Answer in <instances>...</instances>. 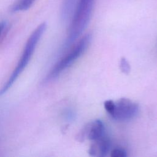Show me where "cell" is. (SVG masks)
Masks as SVG:
<instances>
[{
  "mask_svg": "<svg viewBox=\"0 0 157 157\" xmlns=\"http://www.w3.org/2000/svg\"><path fill=\"white\" fill-rule=\"evenodd\" d=\"M46 28L47 24L45 22H44L40 24L31 34L30 36L27 40L21 56L17 64V66L14 69L7 81L6 82V83H4L3 86L0 90V96L5 94L9 90L13 83L17 80L18 76L26 68L33 55L37 43L40 40Z\"/></svg>",
  "mask_w": 157,
  "mask_h": 157,
  "instance_id": "cell-1",
  "label": "cell"
},
{
  "mask_svg": "<svg viewBox=\"0 0 157 157\" xmlns=\"http://www.w3.org/2000/svg\"><path fill=\"white\" fill-rule=\"evenodd\" d=\"M95 0H80L71 18L66 45L79 37L89 23Z\"/></svg>",
  "mask_w": 157,
  "mask_h": 157,
  "instance_id": "cell-2",
  "label": "cell"
},
{
  "mask_svg": "<svg viewBox=\"0 0 157 157\" xmlns=\"http://www.w3.org/2000/svg\"><path fill=\"white\" fill-rule=\"evenodd\" d=\"M91 39L90 34L82 36L72 45L67 53L64 55L54 65L47 76V80L57 77L61 72L70 67L86 50Z\"/></svg>",
  "mask_w": 157,
  "mask_h": 157,
  "instance_id": "cell-3",
  "label": "cell"
},
{
  "mask_svg": "<svg viewBox=\"0 0 157 157\" xmlns=\"http://www.w3.org/2000/svg\"><path fill=\"white\" fill-rule=\"evenodd\" d=\"M139 105L128 98H120L114 101L112 112L109 114L113 119L118 121L129 120L136 116Z\"/></svg>",
  "mask_w": 157,
  "mask_h": 157,
  "instance_id": "cell-4",
  "label": "cell"
},
{
  "mask_svg": "<svg viewBox=\"0 0 157 157\" xmlns=\"http://www.w3.org/2000/svg\"><path fill=\"white\" fill-rule=\"evenodd\" d=\"M105 134L104 124L100 120H94L86 124L76 136L79 142H83L85 139L91 141L98 140Z\"/></svg>",
  "mask_w": 157,
  "mask_h": 157,
  "instance_id": "cell-5",
  "label": "cell"
},
{
  "mask_svg": "<svg viewBox=\"0 0 157 157\" xmlns=\"http://www.w3.org/2000/svg\"><path fill=\"white\" fill-rule=\"evenodd\" d=\"M110 140L105 135L98 140L93 141L89 147L88 153L92 156H104L110 151Z\"/></svg>",
  "mask_w": 157,
  "mask_h": 157,
  "instance_id": "cell-6",
  "label": "cell"
},
{
  "mask_svg": "<svg viewBox=\"0 0 157 157\" xmlns=\"http://www.w3.org/2000/svg\"><path fill=\"white\" fill-rule=\"evenodd\" d=\"M79 1L80 0H64L61 10V16L64 21L71 20Z\"/></svg>",
  "mask_w": 157,
  "mask_h": 157,
  "instance_id": "cell-7",
  "label": "cell"
},
{
  "mask_svg": "<svg viewBox=\"0 0 157 157\" xmlns=\"http://www.w3.org/2000/svg\"><path fill=\"white\" fill-rule=\"evenodd\" d=\"M35 0H19L11 8L12 12L24 11L29 9L34 2Z\"/></svg>",
  "mask_w": 157,
  "mask_h": 157,
  "instance_id": "cell-8",
  "label": "cell"
},
{
  "mask_svg": "<svg viewBox=\"0 0 157 157\" xmlns=\"http://www.w3.org/2000/svg\"><path fill=\"white\" fill-rule=\"evenodd\" d=\"M120 68L122 72L128 74L130 72L131 66L130 64L125 57H121L120 60Z\"/></svg>",
  "mask_w": 157,
  "mask_h": 157,
  "instance_id": "cell-9",
  "label": "cell"
},
{
  "mask_svg": "<svg viewBox=\"0 0 157 157\" xmlns=\"http://www.w3.org/2000/svg\"><path fill=\"white\" fill-rule=\"evenodd\" d=\"M110 155L112 157H125L126 156V151L120 148H116L111 150Z\"/></svg>",
  "mask_w": 157,
  "mask_h": 157,
  "instance_id": "cell-10",
  "label": "cell"
},
{
  "mask_svg": "<svg viewBox=\"0 0 157 157\" xmlns=\"http://www.w3.org/2000/svg\"><path fill=\"white\" fill-rule=\"evenodd\" d=\"M5 26H6V23L4 21L0 22V37L2 34V32L5 28Z\"/></svg>",
  "mask_w": 157,
  "mask_h": 157,
  "instance_id": "cell-11",
  "label": "cell"
}]
</instances>
